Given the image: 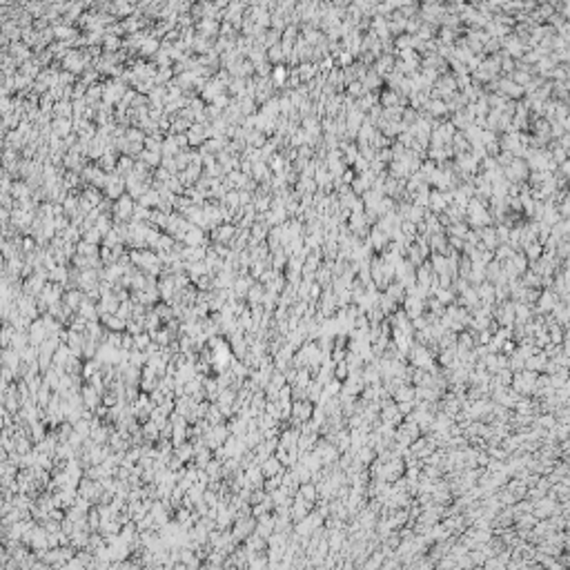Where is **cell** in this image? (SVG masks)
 Here are the masks:
<instances>
[{
    "mask_svg": "<svg viewBox=\"0 0 570 570\" xmlns=\"http://www.w3.org/2000/svg\"><path fill=\"white\" fill-rule=\"evenodd\" d=\"M405 359H410V365H412V368H423V370H428L430 374L439 370L435 365V354H432L426 346H421V343H412V348H410V352H408Z\"/></svg>",
    "mask_w": 570,
    "mask_h": 570,
    "instance_id": "1",
    "label": "cell"
},
{
    "mask_svg": "<svg viewBox=\"0 0 570 570\" xmlns=\"http://www.w3.org/2000/svg\"><path fill=\"white\" fill-rule=\"evenodd\" d=\"M537 374L539 372H532V370H521V372H512V381L510 386L519 392L521 396H532V390H534V381H537Z\"/></svg>",
    "mask_w": 570,
    "mask_h": 570,
    "instance_id": "2",
    "label": "cell"
},
{
    "mask_svg": "<svg viewBox=\"0 0 570 570\" xmlns=\"http://www.w3.org/2000/svg\"><path fill=\"white\" fill-rule=\"evenodd\" d=\"M492 321H497V325H508L510 328L515 323V301H499L492 306Z\"/></svg>",
    "mask_w": 570,
    "mask_h": 570,
    "instance_id": "3",
    "label": "cell"
},
{
    "mask_svg": "<svg viewBox=\"0 0 570 570\" xmlns=\"http://www.w3.org/2000/svg\"><path fill=\"white\" fill-rule=\"evenodd\" d=\"M379 419L381 421H386V423H392V426H399L401 421H403V414L399 412V408H396V403L392 399H388V401H383L381 403V410H379Z\"/></svg>",
    "mask_w": 570,
    "mask_h": 570,
    "instance_id": "4",
    "label": "cell"
},
{
    "mask_svg": "<svg viewBox=\"0 0 570 570\" xmlns=\"http://www.w3.org/2000/svg\"><path fill=\"white\" fill-rule=\"evenodd\" d=\"M557 303H559V297H557L555 290H543V292H539L537 306H534V314H548Z\"/></svg>",
    "mask_w": 570,
    "mask_h": 570,
    "instance_id": "5",
    "label": "cell"
},
{
    "mask_svg": "<svg viewBox=\"0 0 570 570\" xmlns=\"http://www.w3.org/2000/svg\"><path fill=\"white\" fill-rule=\"evenodd\" d=\"M435 450H437V445L432 443V441L428 439L426 435H423V437H417V439L410 443V454H412V457H417V459H421V461H423V459H426L430 452H435Z\"/></svg>",
    "mask_w": 570,
    "mask_h": 570,
    "instance_id": "6",
    "label": "cell"
},
{
    "mask_svg": "<svg viewBox=\"0 0 570 570\" xmlns=\"http://www.w3.org/2000/svg\"><path fill=\"white\" fill-rule=\"evenodd\" d=\"M272 356H274V359H272L274 368H276L278 372H285V370H288L290 365H292V356H294V350H292V348H290V346H285V343H283V346L278 348V350L274 352Z\"/></svg>",
    "mask_w": 570,
    "mask_h": 570,
    "instance_id": "7",
    "label": "cell"
},
{
    "mask_svg": "<svg viewBox=\"0 0 570 570\" xmlns=\"http://www.w3.org/2000/svg\"><path fill=\"white\" fill-rule=\"evenodd\" d=\"M312 508H314V503L306 501L301 497H292V506H290V519H292V524L303 519V517H307L312 512Z\"/></svg>",
    "mask_w": 570,
    "mask_h": 570,
    "instance_id": "8",
    "label": "cell"
},
{
    "mask_svg": "<svg viewBox=\"0 0 570 570\" xmlns=\"http://www.w3.org/2000/svg\"><path fill=\"white\" fill-rule=\"evenodd\" d=\"M401 303H403L401 310L408 314V319H417V316H421L423 312H426V301H421V299H417V297H405Z\"/></svg>",
    "mask_w": 570,
    "mask_h": 570,
    "instance_id": "9",
    "label": "cell"
},
{
    "mask_svg": "<svg viewBox=\"0 0 570 570\" xmlns=\"http://www.w3.org/2000/svg\"><path fill=\"white\" fill-rule=\"evenodd\" d=\"M477 297H479L481 306H494V285L490 281H483L479 285H475Z\"/></svg>",
    "mask_w": 570,
    "mask_h": 570,
    "instance_id": "10",
    "label": "cell"
},
{
    "mask_svg": "<svg viewBox=\"0 0 570 570\" xmlns=\"http://www.w3.org/2000/svg\"><path fill=\"white\" fill-rule=\"evenodd\" d=\"M354 519L359 521V526H361L363 530H372L374 524H377V519H379V515H377L374 510H370L368 506H363V508H361V510L354 515Z\"/></svg>",
    "mask_w": 570,
    "mask_h": 570,
    "instance_id": "11",
    "label": "cell"
},
{
    "mask_svg": "<svg viewBox=\"0 0 570 570\" xmlns=\"http://www.w3.org/2000/svg\"><path fill=\"white\" fill-rule=\"evenodd\" d=\"M524 269H526V256H510V261L506 263V269L503 272L508 274V278H517V276H521L524 274Z\"/></svg>",
    "mask_w": 570,
    "mask_h": 570,
    "instance_id": "12",
    "label": "cell"
},
{
    "mask_svg": "<svg viewBox=\"0 0 570 570\" xmlns=\"http://www.w3.org/2000/svg\"><path fill=\"white\" fill-rule=\"evenodd\" d=\"M552 319L557 321V323L561 325V328L568 332V319H570V310H568V303H557L555 307L550 310Z\"/></svg>",
    "mask_w": 570,
    "mask_h": 570,
    "instance_id": "13",
    "label": "cell"
},
{
    "mask_svg": "<svg viewBox=\"0 0 570 570\" xmlns=\"http://www.w3.org/2000/svg\"><path fill=\"white\" fill-rule=\"evenodd\" d=\"M299 435H301V430L299 428H285V432H283L281 437H278V445L281 448H297V441H299Z\"/></svg>",
    "mask_w": 570,
    "mask_h": 570,
    "instance_id": "14",
    "label": "cell"
},
{
    "mask_svg": "<svg viewBox=\"0 0 570 570\" xmlns=\"http://www.w3.org/2000/svg\"><path fill=\"white\" fill-rule=\"evenodd\" d=\"M261 472H263V477H274V475H278V472H283V463L278 461L274 454H269L267 459L261 461Z\"/></svg>",
    "mask_w": 570,
    "mask_h": 570,
    "instance_id": "15",
    "label": "cell"
},
{
    "mask_svg": "<svg viewBox=\"0 0 570 570\" xmlns=\"http://www.w3.org/2000/svg\"><path fill=\"white\" fill-rule=\"evenodd\" d=\"M546 361H548V356L543 354L541 350H539V352H534L532 356H528V359L524 361V368H526V370H532V372H543V368H546Z\"/></svg>",
    "mask_w": 570,
    "mask_h": 570,
    "instance_id": "16",
    "label": "cell"
},
{
    "mask_svg": "<svg viewBox=\"0 0 570 570\" xmlns=\"http://www.w3.org/2000/svg\"><path fill=\"white\" fill-rule=\"evenodd\" d=\"M437 361H439L441 368H452V365L457 363V346L439 350V352H437Z\"/></svg>",
    "mask_w": 570,
    "mask_h": 570,
    "instance_id": "17",
    "label": "cell"
},
{
    "mask_svg": "<svg viewBox=\"0 0 570 570\" xmlns=\"http://www.w3.org/2000/svg\"><path fill=\"white\" fill-rule=\"evenodd\" d=\"M294 497H301V499H306V501L314 503L316 499H319V490H316V485L312 483V481H306V483L299 485V490H297Z\"/></svg>",
    "mask_w": 570,
    "mask_h": 570,
    "instance_id": "18",
    "label": "cell"
},
{
    "mask_svg": "<svg viewBox=\"0 0 570 570\" xmlns=\"http://www.w3.org/2000/svg\"><path fill=\"white\" fill-rule=\"evenodd\" d=\"M254 530H256V534H261L263 539H267L269 534L274 532V517L272 515H261V521H259V526H254Z\"/></svg>",
    "mask_w": 570,
    "mask_h": 570,
    "instance_id": "19",
    "label": "cell"
},
{
    "mask_svg": "<svg viewBox=\"0 0 570 570\" xmlns=\"http://www.w3.org/2000/svg\"><path fill=\"white\" fill-rule=\"evenodd\" d=\"M392 401L395 403H401V401H414V386L412 383H403L401 388H396L392 392Z\"/></svg>",
    "mask_w": 570,
    "mask_h": 570,
    "instance_id": "20",
    "label": "cell"
},
{
    "mask_svg": "<svg viewBox=\"0 0 570 570\" xmlns=\"http://www.w3.org/2000/svg\"><path fill=\"white\" fill-rule=\"evenodd\" d=\"M534 316V306H526V303H515V323H526Z\"/></svg>",
    "mask_w": 570,
    "mask_h": 570,
    "instance_id": "21",
    "label": "cell"
},
{
    "mask_svg": "<svg viewBox=\"0 0 570 570\" xmlns=\"http://www.w3.org/2000/svg\"><path fill=\"white\" fill-rule=\"evenodd\" d=\"M332 443L337 445L339 452H346V450H350V430H348V428H341V430H337V435L332 437Z\"/></svg>",
    "mask_w": 570,
    "mask_h": 570,
    "instance_id": "22",
    "label": "cell"
},
{
    "mask_svg": "<svg viewBox=\"0 0 570 570\" xmlns=\"http://www.w3.org/2000/svg\"><path fill=\"white\" fill-rule=\"evenodd\" d=\"M383 294H386L388 299H392L395 303H401L405 299V288L401 285V283H390V285H386Z\"/></svg>",
    "mask_w": 570,
    "mask_h": 570,
    "instance_id": "23",
    "label": "cell"
},
{
    "mask_svg": "<svg viewBox=\"0 0 570 570\" xmlns=\"http://www.w3.org/2000/svg\"><path fill=\"white\" fill-rule=\"evenodd\" d=\"M432 297H435L439 303H443V306H450V303L457 301V294H454L450 288H437L435 292H432Z\"/></svg>",
    "mask_w": 570,
    "mask_h": 570,
    "instance_id": "24",
    "label": "cell"
},
{
    "mask_svg": "<svg viewBox=\"0 0 570 570\" xmlns=\"http://www.w3.org/2000/svg\"><path fill=\"white\" fill-rule=\"evenodd\" d=\"M432 265L430 263H421V267L417 269V283L419 285H428L430 288V278H432Z\"/></svg>",
    "mask_w": 570,
    "mask_h": 570,
    "instance_id": "25",
    "label": "cell"
},
{
    "mask_svg": "<svg viewBox=\"0 0 570 570\" xmlns=\"http://www.w3.org/2000/svg\"><path fill=\"white\" fill-rule=\"evenodd\" d=\"M485 281V265L481 263H475L470 269V274H468V283H475V285H479V283Z\"/></svg>",
    "mask_w": 570,
    "mask_h": 570,
    "instance_id": "26",
    "label": "cell"
},
{
    "mask_svg": "<svg viewBox=\"0 0 570 570\" xmlns=\"http://www.w3.org/2000/svg\"><path fill=\"white\" fill-rule=\"evenodd\" d=\"M374 457H377V452H374V448H370V445H361V448L354 452V459H356V461H361L363 466H368Z\"/></svg>",
    "mask_w": 570,
    "mask_h": 570,
    "instance_id": "27",
    "label": "cell"
},
{
    "mask_svg": "<svg viewBox=\"0 0 570 570\" xmlns=\"http://www.w3.org/2000/svg\"><path fill=\"white\" fill-rule=\"evenodd\" d=\"M314 278H316V283H319L321 288H328L330 283H332V272H330V265H323L321 269H316V272H314Z\"/></svg>",
    "mask_w": 570,
    "mask_h": 570,
    "instance_id": "28",
    "label": "cell"
},
{
    "mask_svg": "<svg viewBox=\"0 0 570 570\" xmlns=\"http://www.w3.org/2000/svg\"><path fill=\"white\" fill-rule=\"evenodd\" d=\"M306 392H307V399H310L312 403H316V401H319V396H321V392H323V386H321V383L316 381L314 377H312V381L307 383Z\"/></svg>",
    "mask_w": 570,
    "mask_h": 570,
    "instance_id": "29",
    "label": "cell"
},
{
    "mask_svg": "<svg viewBox=\"0 0 570 570\" xmlns=\"http://www.w3.org/2000/svg\"><path fill=\"white\" fill-rule=\"evenodd\" d=\"M524 361H526L524 356L515 350L512 354H508V368H510L512 372H521V370H524Z\"/></svg>",
    "mask_w": 570,
    "mask_h": 570,
    "instance_id": "30",
    "label": "cell"
},
{
    "mask_svg": "<svg viewBox=\"0 0 570 570\" xmlns=\"http://www.w3.org/2000/svg\"><path fill=\"white\" fill-rule=\"evenodd\" d=\"M524 288H534V290H541V276L539 274H534L532 269L530 272H526V276H524Z\"/></svg>",
    "mask_w": 570,
    "mask_h": 570,
    "instance_id": "31",
    "label": "cell"
},
{
    "mask_svg": "<svg viewBox=\"0 0 570 570\" xmlns=\"http://www.w3.org/2000/svg\"><path fill=\"white\" fill-rule=\"evenodd\" d=\"M247 481H250V488H261L263 485V472H261V468H252L247 472Z\"/></svg>",
    "mask_w": 570,
    "mask_h": 570,
    "instance_id": "32",
    "label": "cell"
},
{
    "mask_svg": "<svg viewBox=\"0 0 570 570\" xmlns=\"http://www.w3.org/2000/svg\"><path fill=\"white\" fill-rule=\"evenodd\" d=\"M337 294V307H346V306H350L352 303V290L350 288H343V290H339V292H334Z\"/></svg>",
    "mask_w": 570,
    "mask_h": 570,
    "instance_id": "33",
    "label": "cell"
},
{
    "mask_svg": "<svg viewBox=\"0 0 570 570\" xmlns=\"http://www.w3.org/2000/svg\"><path fill=\"white\" fill-rule=\"evenodd\" d=\"M426 307H428V312H432L435 316H441V314H443V310H445L443 303H439L435 297H428V299H426Z\"/></svg>",
    "mask_w": 570,
    "mask_h": 570,
    "instance_id": "34",
    "label": "cell"
},
{
    "mask_svg": "<svg viewBox=\"0 0 570 570\" xmlns=\"http://www.w3.org/2000/svg\"><path fill=\"white\" fill-rule=\"evenodd\" d=\"M430 265H432V272L435 274H448V261H445L443 256H435Z\"/></svg>",
    "mask_w": 570,
    "mask_h": 570,
    "instance_id": "35",
    "label": "cell"
},
{
    "mask_svg": "<svg viewBox=\"0 0 570 570\" xmlns=\"http://www.w3.org/2000/svg\"><path fill=\"white\" fill-rule=\"evenodd\" d=\"M252 530H254V521H252V519L238 521V526H236V537H247Z\"/></svg>",
    "mask_w": 570,
    "mask_h": 570,
    "instance_id": "36",
    "label": "cell"
},
{
    "mask_svg": "<svg viewBox=\"0 0 570 570\" xmlns=\"http://www.w3.org/2000/svg\"><path fill=\"white\" fill-rule=\"evenodd\" d=\"M263 285H254V288H250V292H247V299H250V306H256V303H261V299H263Z\"/></svg>",
    "mask_w": 570,
    "mask_h": 570,
    "instance_id": "37",
    "label": "cell"
},
{
    "mask_svg": "<svg viewBox=\"0 0 570 570\" xmlns=\"http://www.w3.org/2000/svg\"><path fill=\"white\" fill-rule=\"evenodd\" d=\"M348 372H350V368H348L346 359L339 361L337 365H334V379H339V381H343V379H348Z\"/></svg>",
    "mask_w": 570,
    "mask_h": 570,
    "instance_id": "38",
    "label": "cell"
},
{
    "mask_svg": "<svg viewBox=\"0 0 570 570\" xmlns=\"http://www.w3.org/2000/svg\"><path fill=\"white\" fill-rule=\"evenodd\" d=\"M555 419L557 423H570V412H568V405H559V408L555 410Z\"/></svg>",
    "mask_w": 570,
    "mask_h": 570,
    "instance_id": "39",
    "label": "cell"
},
{
    "mask_svg": "<svg viewBox=\"0 0 570 570\" xmlns=\"http://www.w3.org/2000/svg\"><path fill=\"white\" fill-rule=\"evenodd\" d=\"M321 297V285L319 283H310V294H307V301L316 303V299Z\"/></svg>",
    "mask_w": 570,
    "mask_h": 570,
    "instance_id": "40",
    "label": "cell"
},
{
    "mask_svg": "<svg viewBox=\"0 0 570 570\" xmlns=\"http://www.w3.org/2000/svg\"><path fill=\"white\" fill-rule=\"evenodd\" d=\"M414 405H417V401H401V403H396V408H399V412L405 417L408 412H412V410H414Z\"/></svg>",
    "mask_w": 570,
    "mask_h": 570,
    "instance_id": "41",
    "label": "cell"
},
{
    "mask_svg": "<svg viewBox=\"0 0 570 570\" xmlns=\"http://www.w3.org/2000/svg\"><path fill=\"white\" fill-rule=\"evenodd\" d=\"M250 566H252V568H263V566H267V557H265V555H259V557L252 555L250 557Z\"/></svg>",
    "mask_w": 570,
    "mask_h": 570,
    "instance_id": "42",
    "label": "cell"
},
{
    "mask_svg": "<svg viewBox=\"0 0 570 570\" xmlns=\"http://www.w3.org/2000/svg\"><path fill=\"white\" fill-rule=\"evenodd\" d=\"M470 269H472V263H470V261H468V259H463L461 263H459V269H457V272L461 274L463 278H468V274H470Z\"/></svg>",
    "mask_w": 570,
    "mask_h": 570,
    "instance_id": "43",
    "label": "cell"
},
{
    "mask_svg": "<svg viewBox=\"0 0 570 570\" xmlns=\"http://www.w3.org/2000/svg\"><path fill=\"white\" fill-rule=\"evenodd\" d=\"M515 348H517V343L512 341V339H506V341H503V346H501V354H506V356L512 354V352H515Z\"/></svg>",
    "mask_w": 570,
    "mask_h": 570,
    "instance_id": "44",
    "label": "cell"
},
{
    "mask_svg": "<svg viewBox=\"0 0 570 570\" xmlns=\"http://www.w3.org/2000/svg\"><path fill=\"white\" fill-rule=\"evenodd\" d=\"M265 497H267V492H265V490H259V492H254V494H252V499H250V501H252V503H261V501H263Z\"/></svg>",
    "mask_w": 570,
    "mask_h": 570,
    "instance_id": "45",
    "label": "cell"
},
{
    "mask_svg": "<svg viewBox=\"0 0 570 570\" xmlns=\"http://www.w3.org/2000/svg\"><path fill=\"white\" fill-rule=\"evenodd\" d=\"M528 256H530L532 261L539 259V245H530V247H528Z\"/></svg>",
    "mask_w": 570,
    "mask_h": 570,
    "instance_id": "46",
    "label": "cell"
},
{
    "mask_svg": "<svg viewBox=\"0 0 570 570\" xmlns=\"http://www.w3.org/2000/svg\"><path fill=\"white\" fill-rule=\"evenodd\" d=\"M506 256H510V250H508V247H501V250H499V252H497V261L506 259Z\"/></svg>",
    "mask_w": 570,
    "mask_h": 570,
    "instance_id": "47",
    "label": "cell"
},
{
    "mask_svg": "<svg viewBox=\"0 0 570 570\" xmlns=\"http://www.w3.org/2000/svg\"><path fill=\"white\" fill-rule=\"evenodd\" d=\"M274 265H276V269H281L283 265H285V256L278 254V256H276V263H274Z\"/></svg>",
    "mask_w": 570,
    "mask_h": 570,
    "instance_id": "48",
    "label": "cell"
},
{
    "mask_svg": "<svg viewBox=\"0 0 570 570\" xmlns=\"http://www.w3.org/2000/svg\"><path fill=\"white\" fill-rule=\"evenodd\" d=\"M236 292H238V294H245V292H247V283H238V285H236Z\"/></svg>",
    "mask_w": 570,
    "mask_h": 570,
    "instance_id": "49",
    "label": "cell"
},
{
    "mask_svg": "<svg viewBox=\"0 0 570 570\" xmlns=\"http://www.w3.org/2000/svg\"><path fill=\"white\" fill-rule=\"evenodd\" d=\"M485 243H488V245H490V247H492V245H494V236H492V234H485Z\"/></svg>",
    "mask_w": 570,
    "mask_h": 570,
    "instance_id": "50",
    "label": "cell"
},
{
    "mask_svg": "<svg viewBox=\"0 0 570 570\" xmlns=\"http://www.w3.org/2000/svg\"><path fill=\"white\" fill-rule=\"evenodd\" d=\"M559 254H561V256H566V254H568V247L561 245V247H559Z\"/></svg>",
    "mask_w": 570,
    "mask_h": 570,
    "instance_id": "51",
    "label": "cell"
}]
</instances>
